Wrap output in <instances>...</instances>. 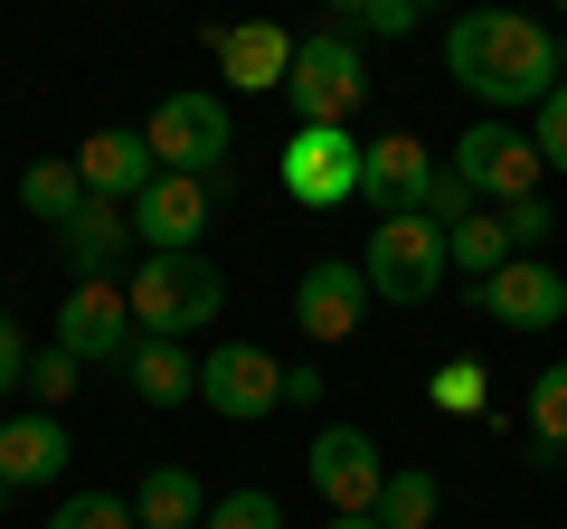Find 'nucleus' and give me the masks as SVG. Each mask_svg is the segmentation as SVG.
<instances>
[{
  "label": "nucleus",
  "mask_w": 567,
  "mask_h": 529,
  "mask_svg": "<svg viewBox=\"0 0 567 529\" xmlns=\"http://www.w3.org/2000/svg\"><path fill=\"white\" fill-rule=\"evenodd\" d=\"M445 76L492 114H511V104L539 114L558 95V29L529 20V10H464L445 29Z\"/></svg>",
  "instance_id": "nucleus-1"
},
{
  "label": "nucleus",
  "mask_w": 567,
  "mask_h": 529,
  "mask_svg": "<svg viewBox=\"0 0 567 529\" xmlns=\"http://www.w3.org/2000/svg\"><path fill=\"white\" fill-rule=\"evenodd\" d=\"M123 303H133V331L142 341H189L227 312V274L208 256H142L123 274Z\"/></svg>",
  "instance_id": "nucleus-2"
},
{
  "label": "nucleus",
  "mask_w": 567,
  "mask_h": 529,
  "mask_svg": "<svg viewBox=\"0 0 567 529\" xmlns=\"http://www.w3.org/2000/svg\"><path fill=\"white\" fill-rule=\"evenodd\" d=\"M360 274H369V293H379V303L406 312V303H435V293H445L454 246H445V227L425 218V208H406V218H379V227H369Z\"/></svg>",
  "instance_id": "nucleus-3"
},
{
  "label": "nucleus",
  "mask_w": 567,
  "mask_h": 529,
  "mask_svg": "<svg viewBox=\"0 0 567 529\" xmlns=\"http://www.w3.org/2000/svg\"><path fill=\"white\" fill-rule=\"evenodd\" d=\"M454 180L473 189V199L483 208H520V199H539V180H548V162H539V143H529V133H511L502 114H483L464 133V143H454Z\"/></svg>",
  "instance_id": "nucleus-4"
},
{
  "label": "nucleus",
  "mask_w": 567,
  "mask_h": 529,
  "mask_svg": "<svg viewBox=\"0 0 567 529\" xmlns=\"http://www.w3.org/2000/svg\"><path fill=\"white\" fill-rule=\"evenodd\" d=\"M284 95H293V114L303 123H350L369 95V58L350 48V29H312L303 48H293V76H284Z\"/></svg>",
  "instance_id": "nucleus-5"
},
{
  "label": "nucleus",
  "mask_w": 567,
  "mask_h": 529,
  "mask_svg": "<svg viewBox=\"0 0 567 529\" xmlns=\"http://www.w3.org/2000/svg\"><path fill=\"white\" fill-rule=\"evenodd\" d=\"M360 152H369V143H350V123H293V143L275 152L284 199H303V208L360 199Z\"/></svg>",
  "instance_id": "nucleus-6"
},
{
  "label": "nucleus",
  "mask_w": 567,
  "mask_h": 529,
  "mask_svg": "<svg viewBox=\"0 0 567 529\" xmlns=\"http://www.w3.org/2000/svg\"><path fill=\"white\" fill-rule=\"evenodd\" d=\"M303 473H312V491L331 501V520H369L379 491H388V464H379V445H369L360 426H322L303 445Z\"/></svg>",
  "instance_id": "nucleus-7"
},
{
  "label": "nucleus",
  "mask_w": 567,
  "mask_h": 529,
  "mask_svg": "<svg viewBox=\"0 0 567 529\" xmlns=\"http://www.w3.org/2000/svg\"><path fill=\"white\" fill-rule=\"evenodd\" d=\"M142 143H152V162L162 170H189V180H208V170L227 162V104L218 95H171V104H152V123H142Z\"/></svg>",
  "instance_id": "nucleus-8"
},
{
  "label": "nucleus",
  "mask_w": 567,
  "mask_h": 529,
  "mask_svg": "<svg viewBox=\"0 0 567 529\" xmlns=\"http://www.w3.org/2000/svg\"><path fill=\"white\" fill-rule=\"evenodd\" d=\"M208 208H218V189H208V180H189V170H162V180L133 199V237H142V256H199Z\"/></svg>",
  "instance_id": "nucleus-9"
},
{
  "label": "nucleus",
  "mask_w": 567,
  "mask_h": 529,
  "mask_svg": "<svg viewBox=\"0 0 567 529\" xmlns=\"http://www.w3.org/2000/svg\"><path fill=\"white\" fill-rule=\"evenodd\" d=\"M199 407L237 416V426L275 416V407H284V360H265L256 341H227V350H208V360H199Z\"/></svg>",
  "instance_id": "nucleus-10"
},
{
  "label": "nucleus",
  "mask_w": 567,
  "mask_h": 529,
  "mask_svg": "<svg viewBox=\"0 0 567 529\" xmlns=\"http://www.w3.org/2000/svg\"><path fill=\"white\" fill-rule=\"evenodd\" d=\"M369 303H379V293H369V274H360V264H341V256H322L303 284H293V322H303L312 350L350 341V331L369 322Z\"/></svg>",
  "instance_id": "nucleus-11"
},
{
  "label": "nucleus",
  "mask_w": 567,
  "mask_h": 529,
  "mask_svg": "<svg viewBox=\"0 0 567 529\" xmlns=\"http://www.w3.org/2000/svg\"><path fill=\"white\" fill-rule=\"evenodd\" d=\"M142 331H133V303H123V284H76L58 303V350L66 360H85V369H104V360H123Z\"/></svg>",
  "instance_id": "nucleus-12"
},
{
  "label": "nucleus",
  "mask_w": 567,
  "mask_h": 529,
  "mask_svg": "<svg viewBox=\"0 0 567 529\" xmlns=\"http://www.w3.org/2000/svg\"><path fill=\"white\" fill-rule=\"evenodd\" d=\"M425 189H435V152H425L416 133H379V143L360 152V199L379 208V218L425 208Z\"/></svg>",
  "instance_id": "nucleus-13"
},
{
  "label": "nucleus",
  "mask_w": 567,
  "mask_h": 529,
  "mask_svg": "<svg viewBox=\"0 0 567 529\" xmlns=\"http://www.w3.org/2000/svg\"><path fill=\"white\" fill-rule=\"evenodd\" d=\"M483 312H492L502 331H548V322L567 312V274H558L548 256H511L502 274L483 284Z\"/></svg>",
  "instance_id": "nucleus-14"
},
{
  "label": "nucleus",
  "mask_w": 567,
  "mask_h": 529,
  "mask_svg": "<svg viewBox=\"0 0 567 529\" xmlns=\"http://www.w3.org/2000/svg\"><path fill=\"white\" fill-rule=\"evenodd\" d=\"M133 246H142L133 237V208H114V199H85L76 218L58 227V256L76 264V284H114V264L133 256Z\"/></svg>",
  "instance_id": "nucleus-15"
},
{
  "label": "nucleus",
  "mask_w": 567,
  "mask_h": 529,
  "mask_svg": "<svg viewBox=\"0 0 567 529\" xmlns=\"http://www.w3.org/2000/svg\"><path fill=\"white\" fill-rule=\"evenodd\" d=\"M208 48H218V66H227V85H237V95H275V85L293 76V48H303V39H284V29L246 20V29H208Z\"/></svg>",
  "instance_id": "nucleus-16"
},
{
  "label": "nucleus",
  "mask_w": 567,
  "mask_h": 529,
  "mask_svg": "<svg viewBox=\"0 0 567 529\" xmlns=\"http://www.w3.org/2000/svg\"><path fill=\"white\" fill-rule=\"evenodd\" d=\"M58 473H66V426L48 407H29V416L0 426V483H10V491H48Z\"/></svg>",
  "instance_id": "nucleus-17"
},
{
  "label": "nucleus",
  "mask_w": 567,
  "mask_h": 529,
  "mask_svg": "<svg viewBox=\"0 0 567 529\" xmlns=\"http://www.w3.org/2000/svg\"><path fill=\"white\" fill-rule=\"evenodd\" d=\"M76 180H85V199H142V189L162 180V162H152L142 133H95L76 152Z\"/></svg>",
  "instance_id": "nucleus-18"
},
{
  "label": "nucleus",
  "mask_w": 567,
  "mask_h": 529,
  "mask_svg": "<svg viewBox=\"0 0 567 529\" xmlns=\"http://www.w3.org/2000/svg\"><path fill=\"white\" fill-rule=\"evenodd\" d=\"M123 378H133L142 407H189V397H199V360H189L181 341H133L123 350Z\"/></svg>",
  "instance_id": "nucleus-19"
},
{
  "label": "nucleus",
  "mask_w": 567,
  "mask_h": 529,
  "mask_svg": "<svg viewBox=\"0 0 567 529\" xmlns=\"http://www.w3.org/2000/svg\"><path fill=\"white\" fill-rule=\"evenodd\" d=\"M133 520H142V529H208V491H199V473H189V464L142 473V491H133Z\"/></svg>",
  "instance_id": "nucleus-20"
},
{
  "label": "nucleus",
  "mask_w": 567,
  "mask_h": 529,
  "mask_svg": "<svg viewBox=\"0 0 567 529\" xmlns=\"http://www.w3.org/2000/svg\"><path fill=\"white\" fill-rule=\"evenodd\" d=\"M20 208L39 227H66L85 208V180H76V162H39V170H20Z\"/></svg>",
  "instance_id": "nucleus-21"
},
{
  "label": "nucleus",
  "mask_w": 567,
  "mask_h": 529,
  "mask_svg": "<svg viewBox=\"0 0 567 529\" xmlns=\"http://www.w3.org/2000/svg\"><path fill=\"white\" fill-rule=\"evenodd\" d=\"M435 510H445V483L406 464V473H388V491H379V510H369V520H379V529H425Z\"/></svg>",
  "instance_id": "nucleus-22"
},
{
  "label": "nucleus",
  "mask_w": 567,
  "mask_h": 529,
  "mask_svg": "<svg viewBox=\"0 0 567 529\" xmlns=\"http://www.w3.org/2000/svg\"><path fill=\"white\" fill-rule=\"evenodd\" d=\"M454 264H464V274H473V284H492V274H502V264H511V227L502 218H492V208H473V218L464 227H454Z\"/></svg>",
  "instance_id": "nucleus-23"
},
{
  "label": "nucleus",
  "mask_w": 567,
  "mask_h": 529,
  "mask_svg": "<svg viewBox=\"0 0 567 529\" xmlns=\"http://www.w3.org/2000/svg\"><path fill=\"white\" fill-rule=\"evenodd\" d=\"M425 397H435L445 416H483V397H492V369H483V360H445L435 378H425Z\"/></svg>",
  "instance_id": "nucleus-24"
},
{
  "label": "nucleus",
  "mask_w": 567,
  "mask_h": 529,
  "mask_svg": "<svg viewBox=\"0 0 567 529\" xmlns=\"http://www.w3.org/2000/svg\"><path fill=\"white\" fill-rule=\"evenodd\" d=\"M48 529H142V520H133V501H114V491H66Z\"/></svg>",
  "instance_id": "nucleus-25"
},
{
  "label": "nucleus",
  "mask_w": 567,
  "mask_h": 529,
  "mask_svg": "<svg viewBox=\"0 0 567 529\" xmlns=\"http://www.w3.org/2000/svg\"><path fill=\"white\" fill-rule=\"evenodd\" d=\"M76 378H85V360H66V350H58V341H48V350H39V360H29V397H39V407H48V416H58V407H66V397H76Z\"/></svg>",
  "instance_id": "nucleus-26"
},
{
  "label": "nucleus",
  "mask_w": 567,
  "mask_h": 529,
  "mask_svg": "<svg viewBox=\"0 0 567 529\" xmlns=\"http://www.w3.org/2000/svg\"><path fill=\"white\" fill-rule=\"evenodd\" d=\"M529 426H539V445H567V360L529 378Z\"/></svg>",
  "instance_id": "nucleus-27"
},
{
  "label": "nucleus",
  "mask_w": 567,
  "mask_h": 529,
  "mask_svg": "<svg viewBox=\"0 0 567 529\" xmlns=\"http://www.w3.org/2000/svg\"><path fill=\"white\" fill-rule=\"evenodd\" d=\"M208 529H284V501L275 491H227V501H208Z\"/></svg>",
  "instance_id": "nucleus-28"
},
{
  "label": "nucleus",
  "mask_w": 567,
  "mask_h": 529,
  "mask_svg": "<svg viewBox=\"0 0 567 529\" xmlns=\"http://www.w3.org/2000/svg\"><path fill=\"white\" fill-rule=\"evenodd\" d=\"M492 218L511 227V256H548V237H558V218H548V199H520V208H492Z\"/></svg>",
  "instance_id": "nucleus-29"
},
{
  "label": "nucleus",
  "mask_w": 567,
  "mask_h": 529,
  "mask_svg": "<svg viewBox=\"0 0 567 529\" xmlns=\"http://www.w3.org/2000/svg\"><path fill=\"white\" fill-rule=\"evenodd\" d=\"M331 29H369V39H406V29H416V0H360V10H341Z\"/></svg>",
  "instance_id": "nucleus-30"
},
{
  "label": "nucleus",
  "mask_w": 567,
  "mask_h": 529,
  "mask_svg": "<svg viewBox=\"0 0 567 529\" xmlns=\"http://www.w3.org/2000/svg\"><path fill=\"white\" fill-rule=\"evenodd\" d=\"M529 143H539V162H548V170H567V85H558V95L539 104V123H529Z\"/></svg>",
  "instance_id": "nucleus-31"
},
{
  "label": "nucleus",
  "mask_w": 567,
  "mask_h": 529,
  "mask_svg": "<svg viewBox=\"0 0 567 529\" xmlns=\"http://www.w3.org/2000/svg\"><path fill=\"white\" fill-rule=\"evenodd\" d=\"M29 360H39V350H29V341H20V322L0 312V397H10V387H29Z\"/></svg>",
  "instance_id": "nucleus-32"
},
{
  "label": "nucleus",
  "mask_w": 567,
  "mask_h": 529,
  "mask_svg": "<svg viewBox=\"0 0 567 529\" xmlns=\"http://www.w3.org/2000/svg\"><path fill=\"white\" fill-rule=\"evenodd\" d=\"M284 407H322V360H293V369H284Z\"/></svg>",
  "instance_id": "nucleus-33"
},
{
  "label": "nucleus",
  "mask_w": 567,
  "mask_h": 529,
  "mask_svg": "<svg viewBox=\"0 0 567 529\" xmlns=\"http://www.w3.org/2000/svg\"><path fill=\"white\" fill-rule=\"evenodd\" d=\"M558 85H567V29H558Z\"/></svg>",
  "instance_id": "nucleus-34"
},
{
  "label": "nucleus",
  "mask_w": 567,
  "mask_h": 529,
  "mask_svg": "<svg viewBox=\"0 0 567 529\" xmlns=\"http://www.w3.org/2000/svg\"><path fill=\"white\" fill-rule=\"evenodd\" d=\"M322 529H379V520H322Z\"/></svg>",
  "instance_id": "nucleus-35"
}]
</instances>
